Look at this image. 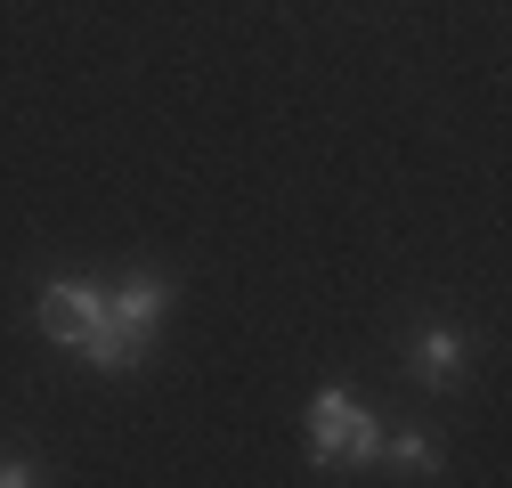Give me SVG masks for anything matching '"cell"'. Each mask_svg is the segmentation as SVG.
I'll return each mask as SVG.
<instances>
[{
    "label": "cell",
    "instance_id": "cell-1",
    "mask_svg": "<svg viewBox=\"0 0 512 488\" xmlns=\"http://www.w3.org/2000/svg\"><path fill=\"white\" fill-rule=\"evenodd\" d=\"M171 310V277H155V269H139L131 285H114L106 301H98V326L74 342V358H90V366H106V375H122V366H139L147 358V342H155V318Z\"/></svg>",
    "mask_w": 512,
    "mask_h": 488
},
{
    "label": "cell",
    "instance_id": "cell-2",
    "mask_svg": "<svg viewBox=\"0 0 512 488\" xmlns=\"http://www.w3.org/2000/svg\"><path fill=\"white\" fill-rule=\"evenodd\" d=\"M309 456H317V464H374V456H382L374 415H366L350 391H334V383L309 399Z\"/></svg>",
    "mask_w": 512,
    "mask_h": 488
},
{
    "label": "cell",
    "instance_id": "cell-3",
    "mask_svg": "<svg viewBox=\"0 0 512 488\" xmlns=\"http://www.w3.org/2000/svg\"><path fill=\"white\" fill-rule=\"evenodd\" d=\"M98 301H106L98 285H82V277H57V285H41V310H33V318H41V334H49L57 350H74V342L98 326Z\"/></svg>",
    "mask_w": 512,
    "mask_h": 488
},
{
    "label": "cell",
    "instance_id": "cell-4",
    "mask_svg": "<svg viewBox=\"0 0 512 488\" xmlns=\"http://www.w3.org/2000/svg\"><path fill=\"white\" fill-rule=\"evenodd\" d=\"M407 366H415V383L423 391H447V383H464V366H472V342L456 334V326H423L415 342H407Z\"/></svg>",
    "mask_w": 512,
    "mask_h": 488
},
{
    "label": "cell",
    "instance_id": "cell-5",
    "mask_svg": "<svg viewBox=\"0 0 512 488\" xmlns=\"http://www.w3.org/2000/svg\"><path fill=\"white\" fill-rule=\"evenodd\" d=\"M382 456H391L407 480H431V472H439V448H431L423 432H399V440H382Z\"/></svg>",
    "mask_w": 512,
    "mask_h": 488
},
{
    "label": "cell",
    "instance_id": "cell-6",
    "mask_svg": "<svg viewBox=\"0 0 512 488\" xmlns=\"http://www.w3.org/2000/svg\"><path fill=\"white\" fill-rule=\"evenodd\" d=\"M33 480V464H17V456H0V488H25Z\"/></svg>",
    "mask_w": 512,
    "mask_h": 488
}]
</instances>
